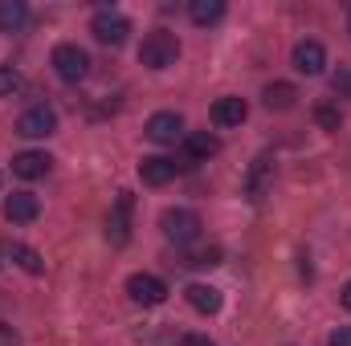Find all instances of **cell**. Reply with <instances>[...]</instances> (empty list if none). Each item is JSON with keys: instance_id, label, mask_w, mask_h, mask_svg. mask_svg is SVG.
I'll use <instances>...</instances> for the list:
<instances>
[{"instance_id": "1", "label": "cell", "mask_w": 351, "mask_h": 346, "mask_svg": "<svg viewBox=\"0 0 351 346\" xmlns=\"http://www.w3.org/2000/svg\"><path fill=\"white\" fill-rule=\"evenodd\" d=\"M139 62H143L147 70H168V66H176V62H180V41H176V33H168V29L147 33L143 45H139Z\"/></svg>"}, {"instance_id": "2", "label": "cell", "mask_w": 351, "mask_h": 346, "mask_svg": "<svg viewBox=\"0 0 351 346\" xmlns=\"http://www.w3.org/2000/svg\"><path fill=\"white\" fill-rule=\"evenodd\" d=\"M90 33H94V41L119 49V45H127V37H131V21H127L123 12H114V8H98L94 21H90Z\"/></svg>"}, {"instance_id": "3", "label": "cell", "mask_w": 351, "mask_h": 346, "mask_svg": "<svg viewBox=\"0 0 351 346\" xmlns=\"http://www.w3.org/2000/svg\"><path fill=\"white\" fill-rule=\"evenodd\" d=\"M160 228H164V237H168L172 245H192V241L200 237V216H196L192 208H168V212L160 216Z\"/></svg>"}, {"instance_id": "4", "label": "cell", "mask_w": 351, "mask_h": 346, "mask_svg": "<svg viewBox=\"0 0 351 346\" xmlns=\"http://www.w3.org/2000/svg\"><path fill=\"white\" fill-rule=\"evenodd\" d=\"M131 212H135V196H131V191H119V200H114L110 212H106V241H110L114 249H123V245L131 241Z\"/></svg>"}, {"instance_id": "5", "label": "cell", "mask_w": 351, "mask_h": 346, "mask_svg": "<svg viewBox=\"0 0 351 346\" xmlns=\"http://www.w3.org/2000/svg\"><path fill=\"white\" fill-rule=\"evenodd\" d=\"M53 70H58V78H62V82H70V86H74V82H82V78L90 74V53L66 41V45H58V49H53Z\"/></svg>"}, {"instance_id": "6", "label": "cell", "mask_w": 351, "mask_h": 346, "mask_svg": "<svg viewBox=\"0 0 351 346\" xmlns=\"http://www.w3.org/2000/svg\"><path fill=\"white\" fill-rule=\"evenodd\" d=\"M58 131V114L49 110V106H29L21 118H16V135H25V139H45V135H53Z\"/></svg>"}, {"instance_id": "7", "label": "cell", "mask_w": 351, "mask_h": 346, "mask_svg": "<svg viewBox=\"0 0 351 346\" xmlns=\"http://www.w3.org/2000/svg\"><path fill=\"white\" fill-rule=\"evenodd\" d=\"M147 139L160 143V147L180 143V139H184V118H180L176 110H160V114H152V118H147Z\"/></svg>"}, {"instance_id": "8", "label": "cell", "mask_w": 351, "mask_h": 346, "mask_svg": "<svg viewBox=\"0 0 351 346\" xmlns=\"http://www.w3.org/2000/svg\"><path fill=\"white\" fill-rule=\"evenodd\" d=\"M127 293H131L135 306H160L168 297V285L152 273H135V277H127Z\"/></svg>"}, {"instance_id": "9", "label": "cell", "mask_w": 351, "mask_h": 346, "mask_svg": "<svg viewBox=\"0 0 351 346\" xmlns=\"http://www.w3.org/2000/svg\"><path fill=\"white\" fill-rule=\"evenodd\" d=\"M41 216V200L33 196V191H12L8 200H4V220H12V224H33Z\"/></svg>"}, {"instance_id": "10", "label": "cell", "mask_w": 351, "mask_h": 346, "mask_svg": "<svg viewBox=\"0 0 351 346\" xmlns=\"http://www.w3.org/2000/svg\"><path fill=\"white\" fill-rule=\"evenodd\" d=\"M323 66H327V49H323L319 41H298V45H294V70H298V74L319 78Z\"/></svg>"}, {"instance_id": "11", "label": "cell", "mask_w": 351, "mask_h": 346, "mask_svg": "<svg viewBox=\"0 0 351 346\" xmlns=\"http://www.w3.org/2000/svg\"><path fill=\"white\" fill-rule=\"evenodd\" d=\"M269 183H274V155H258L250 163V175H245V196L262 200L265 191H269Z\"/></svg>"}, {"instance_id": "12", "label": "cell", "mask_w": 351, "mask_h": 346, "mask_svg": "<svg viewBox=\"0 0 351 346\" xmlns=\"http://www.w3.org/2000/svg\"><path fill=\"white\" fill-rule=\"evenodd\" d=\"M184 297H188V306L200 310V314H221V306H225L221 289H217V285H204V281H192V285L184 289Z\"/></svg>"}, {"instance_id": "13", "label": "cell", "mask_w": 351, "mask_h": 346, "mask_svg": "<svg viewBox=\"0 0 351 346\" xmlns=\"http://www.w3.org/2000/svg\"><path fill=\"white\" fill-rule=\"evenodd\" d=\"M250 118L245 98H217L213 102V127H241Z\"/></svg>"}, {"instance_id": "14", "label": "cell", "mask_w": 351, "mask_h": 346, "mask_svg": "<svg viewBox=\"0 0 351 346\" xmlns=\"http://www.w3.org/2000/svg\"><path fill=\"white\" fill-rule=\"evenodd\" d=\"M176 172H180V163H176V159H164V155H152V159H143V163H139V179H143V183H152V187L172 183Z\"/></svg>"}, {"instance_id": "15", "label": "cell", "mask_w": 351, "mask_h": 346, "mask_svg": "<svg viewBox=\"0 0 351 346\" xmlns=\"http://www.w3.org/2000/svg\"><path fill=\"white\" fill-rule=\"evenodd\" d=\"M49 155L45 151H21L16 159H12V172L21 175V179H41V175L49 172Z\"/></svg>"}, {"instance_id": "16", "label": "cell", "mask_w": 351, "mask_h": 346, "mask_svg": "<svg viewBox=\"0 0 351 346\" xmlns=\"http://www.w3.org/2000/svg\"><path fill=\"white\" fill-rule=\"evenodd\" d=\"M29 25V4L25 0H0V33H21Z\"/></svg>"}, {"instance_id": "17", "label": "cell", "mask_w": 351, "mask_h": 346, "mask_svg": "<svg viewBox=\"0 0 351 346\" xmlns=\"http://www.w3.org/2000/svg\"><path fill=\"white\" fill-rule=\"evenodd\" d=\"M184 151H188V159H213L221 151V139L208 131H196V135H184Z\"/></svg>"}, {"instance_id": "18", "label": "cell", "mask_w": 351, "mask_h": 346, "mask_svg": "<svg viewBox=\"0 0 351 346\" xmlns=\"http://www.w3.org/2000/svg\"><path fill=\"white\" fill-rule=\"evenodd\" d=\"M262 98H265V106H269V110H290V106L298 102V90L290 86V82H269Z\"/></svg>"}, {"instance_id": "19", "label": "cell", "mask_w": 351, "mask_h": 346, "mask_svg": "<svg viewBox=\"0 0 351 346\" xmlns=\"http://www.w3.org/2000/svg\"><path fill=\"white\" fill-rule=\"evenodd\" d=\"M188 16H192L196 25H217V21L225 16V0H192V4H188Z\"/></svg>"}, {"instance_id": "20", "label": "cell", "mask_w": 351, "mask_h": 346, "mask_svg": "<svg viewBox=\"0 0 351 346\" xmlns=\"http://www.w3.org/2000/svg\"><path fill=\"white\" fill-rule=\"evenodd\" d=\"M8 253H12V261H16V265H21L25 273H33V277H37V273L45 269V265H41V257H37V249H29V245H12Z\"/></svg>"}, {"instance_id": "21", "label": "cell", "mask_w": 351, "mask_h": 346, "mask_svg": "<svg viewBox=\"0 0 351 346\" xmlns=\"http://www.w3.org/2000/svg\"><path fill=\"white\" fill-rule=\"evenodd\" d=\"M315 122H319L323 131H339V110H335L331 102H319V106H315Z\"/></svg>"}, {"instance_id": "22", "label": "cell", "mask_w": 351, "mask_h": 346, "mask_svg": "<svg viewBox=\"0 0 351 346\" xmlns=\"http://www.w3.org/2000/svg\"><path fill=\"white\" fill-rule=\"evenodd\" d=\"M16 86H21V74H16L12 66H0V98L16 94Z\"/></svg>"}, {"instance_id": "23", "label": "cell", "mask_w": 351, "mask_h": 346, "mask_svg": "<svg viewBox=\"0 0 351 346\" xmlns=\"http://www.w3.org/2000/svg\"><path fill=\"white\" fill-rule=\"evenodd\" d=\"M221 249H204V253H196V257L188 261V265H200V269H213V265H221Z\"/></svg>"}, {"instance_id": "24", "label": "cell", "mask_w": 351, "mask_h": 346, "mask_svg": "<svg viewBox=\"0 0 351 346\" xmlns=\"http://www.w3.org/2000/svg\"><path fill=\"white\" fill-rule=\"evenodd\" d=\"M331 90H335L339 98H351V70H339V74L331 78Z\"/></svg>"}, {"instance_id": "25", "label": "cell", "mask_w": 351, "mask_h": 346, "mask_svg": "<svg viewBox=\"0 0 351 346\" xmlns=\"http://www.w3.org/2000/svg\"><path fill=\"white\" fill-rule=\"evenodd\" d=\"M327 346H351V326H339V330H331Z\"/></svg>"}, {"instance_id": "26", "label": "cell", "mask_w": 351, "mask_h": 346, "mask_svg": "<svg viewBox=\"0 0 351 346\" xmlns=\"http://www.w3.org/2000/svg\"><path fill=\"white\" fill-rule=\"evenodd\" d=\"M180 346H213V338H204V334H188Z\"/></svg>"}, {"instance_id": "27", "label": "cell", "mask_w": 351, "mask_h": 346, "mask_svg": "<svg viewBox=\"0 0 351 346\" xmlns=\"http://www.w3.org/2000/svg\"><path fill=\"white\" fill-rule=\"evenodd\" d=\"M0 346H16V334H12L4 322H0Z\"/></svg>"}, {"instance_id": "28", "label": "cell", "mask_w": 351, "mask_h": 346, "mask_svg": "<svg viewBox=\"0 0 351 346\" xmlns=\"http://www.w3.org/2000/svg\"><path fill=\"white\" fill-rule=\"evenodd\" d=\"M343 310H351V281L343 285Z\"/></svg>"}]
</instances>
